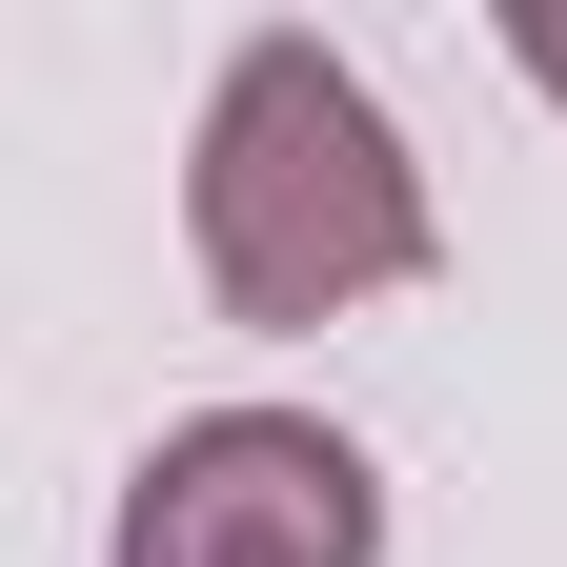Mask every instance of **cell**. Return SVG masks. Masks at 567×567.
I'll use <instances>...</instances> for the list:
<instances>
[{
  "mask_svg": "<svg viewBox=\"0 0 567 567\" xmlns=\"http://www.w3.org/2000/svg\"><path fill=\"white\" fill-rule=\"evenodd\" d=\"M425 163H405V122L365 61H324L305 21H264L224 82H203V142H183V264H203V305L224 324H344V305H385V284H425Z\"/></svg>",
  "mask_w": 567,
  "mask_h": 567,
  "instance_id": "obj_1",
  "label": "cell"
},
{
  "mask_svg": "<svg viewBox=\"0 0 567 567\" xmlns=\"http://www.w3.org/2000/svg\"><path fill=\"white\" fill-rule=\"evenodd\" d=\"M102 567H385V466L324 405H183L122 466Z\"/></svg>",
  "mask_w": 567,
  "mask_h": 567,
  "instance_id": "obj_2",
  "label": "cell"
},
{
  "mask_svg": "<svg viewBox=\"0 0 567 567\" xmlns=\"http://www.w3.org/2000/svg\"><path fill=\"white\" fill-rule=\"evenodd\" d=\"M507 61H527L547 102H567V0H507Z\"/></svg>",
  "mask_w": 567,
  "mask_h": 567,
  "instance_id": "obj_3",
  "label": "cell"
}]
</instances>
